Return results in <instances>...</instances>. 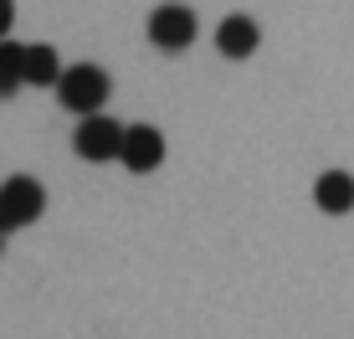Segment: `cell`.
I'll return each instance as SVG.
<instances>
[{
	"label": "cell",
	"mask_w": 354,
	"mask_h": 339,
	"mask_svg": "<svg viewBox=\"0 0 354 339\" xmlns=\"http://www.w3.org/2000/svg\"><path fill=\"white\" fill-rule=\"evenodd\" d=\"M0 196H6L10 216H16V226L41 221V211H46V185H41V180H31V175H10L6 185H0Z\"/></svg>",
	"instance_id": "5b68a950"
},
{
	"label": "cell",
	"mask_w": 354,
	"mask_h": 339,
	"mask_svg": "<svg viewBox=\"0 0 354 339\" xmlns=\"http://www.w3.org/2000/svg\"><path fill=\"white\" fill-rule=\"evenodd\" d=\"M10 26H16V6H10V0H0V36H6Z\"/></svg>",
	"instance_id": "30bf717a"
},
{
	"label": "cell",
	"mask_w": 354,
	"mask_h": 339,
	"mask_svg": "<svg viewBox=\"0 0 354 339\" xmlns=\"http://www.w3.org/2000/svg\"><path fill=\"white\" fill-rule=\"evenodd\" d=\"M57 77H62L57 46H46V42L26 46V88H57Z\"/></svg>",
	"instance_id": "ba28073f"
},
{
	"label": "cell",
	"mask_w": 354,
	"mask_h": 339,
	"mask_svg": "<svg viewBox=\"0 0 354 339\" xmlns=\"http://www.w3.org/2000/svg\"><path fill=\"white\" fill-rule=\"evenodd\" d=\"M144 31H149V42L160 46V52H185L195 42V10L180 6V0H165L160 10H149Z\"/></svg>",
	"instance_id": "3957f363"
},
{
	"label": "cell",
	"mask_w": 354,
	"mask_h": 339,
	"mask_svg": "<svg viewBox=\"0 0 354 339\" xmlns=\"http://www.w3.org/2000/svg\"><path fill=\"white\" fill-rule=\"evenodd\" d=\"M313 205L324 216H349L354 211V175L349 170H324L313 180Z\"/></svg>",
	"instance_id": "52a82bcc"
},
{
	"label": "cell",
	"mask_w": 354,
	"mask_h": 339,
	"mask_svg": "<svg viewBox=\"0 0 354 339\" xmlns=\"http://www.w3.org/2000/svg\"><path fill=\"white\" fill-rule=\"evenodd\" d=\"M26 88V46L0 42V98H16Z\"/></svg>",
	"instance_id": "9c48e42d"
},
{
	"label": "cell",
	"mask_w": 354,
	"mask_h": 339,
	"mask_svg": "<svg viewBox=\"0 0 354 339\" xmlns=\"http://www.w3.org/2000/svg\"><path fill=\"white\" fill-rule=\"evenodd\" d=\"M108 93H113V82H108V72L97 62H77V67H62V77H57V103L67 108V113L88 118V113H103Z\"/></svg>",
	"instance_id": "6da1fadb"
},
{
	"label": "cell",
	"mask_w": 354,
	"mask_h": 339,
	"mask_svg": "<svg viewBox=\"0 0 354 339\" xmlns=\"http://www.w3.org/2000/svg\"><path fill=\"white\" fill-rule=\"evenodd\" d=\"M72 149H77L82 160H93V165L118 160V149H124V124L108 118V113H88L77 124V134H72Z\"/></svg>",
	"instance_id": "7a4b0ae2"
},
{
	"label": "cell",
	"mask_w": 354,
	"mask_h": 339,
	"mask_svg": "<svg viewBox=\"0 0 354 339\" xmlns=\"http://www.w3.org/2000/svg\"><path fill=\"white\" fill-rule=\"evenodd\" d=\"M169 144L154 124H124V149H118V165L133 170V175H154L165 165Z\"/></svg>",
	"instance_id": "277c9868"
},
{
	"label": "cell",
	"mask_w": 354,
	"mask_h": 339,
	"mask_svg": "<svg viewBox=\"0 0 354 339\" xmlns=\"http://www.w3.org/2000/svg\"><path fill=\"white\" fill-rule=\"evenodd\" d=\"M262 46V26L252 16H226L221 26H216V52L231 57V62H241V57H252Z\"/></svg>",
	"instance_id": "8992f818"
},
{
	"label": "cell",
	"mask_w": 354,
	"mask_h": 339,
	"mask_svg": "<svg viewBox=\"0 0 354 339\" xmlns=\"http://www.w3.org/2000/svg\"><path fill=\"white\" fill-rule=\"evenodd\" d=\"M0 42H6V36H0Z\"/></svg>",
	"instance_id": "4fadbf2b"
},
{
	"label": "cell",
	"mask_w": 354,
	"mask_h": 339,
	"mask_svg": "<svg viewBox=\"0 0 354 339\" xmlns=\"http://www.w3.org/2000/svg\"><path fill=\"white\" fill-rule=\"evenodd\" d=\"M0 252H6V232H0Z\"/></svg>",
	"instance_id": "7c38bea8"
},
{
	"label": "cell",
	"mask_w": 354,
	"mask_h": 339,
	"mask_svg": "<svg viewBox=\"0 0 354 339\" xmlns=\"http://www.w3.org/2000/svg\"><path fill=\"white\" fill-rule=\"evenodd\" d=\"M0 232H16V216H10V205H6V196H0Z\"/></svg>",
	"instance_id": "8fae6325"
}]
</instances>
